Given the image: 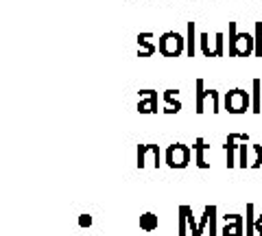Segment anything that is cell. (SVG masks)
Listing matches in <instances>:
<instances>
[{
  "label": "cell",
  "instance_id": "obj_1",
  "mask_svg": "<svg viewBox=\"0 0 262 236\" xmlns=\"http://www.w3.org/2000/svg\"><path fill=\"white\" fill-rule=\"evenodd\" d=\"M194 112L196 114H203V112H212V114H219L221 112V96L216 90H212V88H206L203 83V79H196L194 81Z\"/></svg>",
  "mask_w": 262,
  "mask_h": 236
},
{
  "label": "cell",
  "instance_id": "obj_2",
  "mask_svg": "<svg viewBox=\"0 0 262 236\" xmlns=\"http://www.w3.org/2000/svg\"><path fill=\"white\" fill-rule=\"evenodd\" d=\"M158 53L162 57H179L186 53V37L177 31H166L158 39Z\"/></svg>",
  "mask_w": 262,
  "mask_h": 236
},
{
  "label": "cell",
  "instance_id": "obj_3",
  "mask_svg": "<svg viewBox=\"0 0 262 236\" xmlns=\"http://www.w3.org/2000/svg\"><path fill=\"white\" fill-rule=\"evenodd\" d=\"M164 162L170 168H186L192 162V146L182 142L168 144V149L164 151Z\"/></svg>",
  "mask_w": 262,
  "mask_h": 236
},
{
  "label": "cell",
  "instance_id": "obj_4",
  "mask_svg": "<svg viewBox=\"0 0 262 236\" xmlns=\"http://www.w3.org/2000/svg\"><path fill=\"white\" fill-rule=\"evenodd\" d=\"M223 108L229 114H245L251 110V92H245L243 88H232L223 96Z\"/></svg>",
  "mask_w": 262,
  "mask_h": 236
},
{
  "label": "cell",
  "instance_id": "obj_5",
  "mask_svg": "<svg viewBox=\"0 0 262 236\" xmlns=\"http://www.w3.org/2000/svg\"><path fill=\"white\" fill-rule=\"evenodd\" d=\"M199 48L203 57H225V35L216 31V33H201L199 35Z\"/></svg>",
  "mask_w": 262,
  "mask_h": 236
},
{
  "label": "cell",
  "instance_id": "obj_6",
  "mask_svg": "<svg viewBox=\"0 0 262 236\" xmlns=\"http://www.w3.org/2000/svg\"><path fill=\"white\" fill-rule=\"evenodd\" d=\"M138 168H160L162 166V149L160 144H138Z\"/></svg>",
  "mask_w": 262,
  "mask_h": 236
},
{
  "label": "cell",
  "instance_id": "obj_7",
  "mask_svg": "<svg viewBox=\"0 0 262 236\" xmlns=\"http://www.w3.org/2000/svg\"><path fill=\"white\" fill-rule=\"evenodd\" d=\"M238 142H249V136L247 134H227V140L223 144V149L227 153V168H234L238 164V158H236V153L241 149Z\"/></svg>",
  "mask_w": 262,
  "mask_h": 236
},
{
  "label": "cell",
  "instance_id": "obj_8",
  "mask_svg": "<svg viewBox=\"0 0 262 236\" xmlns=\"http://www.w3.org/2000/svg\"><path fill=\"white\" fill-rule=\"evenodd\" d=\"M256 55V35H249L247 31L245 33L236 35V46H234V57H249Z\"/></svg>",
  "mask_w": 262,
  "mask_h": 236
},
{
  "label": "cell",
  "instance_id": "obj_9",
  "mask_svg": "<svg viewBox=\"0 0 262 236\" xmlns=\"http://www.w3.org/2000/svg\"><path fill=\"white\" fill-rule=\"evenodd\" d=\"M223 230L221 236H245V217L243 214H223Z\"/></svg>",
  "mask_w": 262,
  "mask_h": 236
},
{
  "label": "cell",
  "instance_id": "obj_10",
  "mask_svg": "<svg viewBox=\"0 0 262 236\" xmlns=\"http://www.w3.org/2000/svg\"><path fill=\"white\" fill-rule=\"evenodd\" d=\"M138 112L140 114H158V92L155 90H140L138 92Z\"/></svg>",
  "mask_w": 262,
  "mask_h": 236
},
{
  "label": "cell",
  "instance_id": "obj_11",
  "mask_svg": "<svg viewBox=\"0 0 262 236\" xmlns=\"http://www.w3.org/2000/svg\"><path fill=\"white\" fill-rule=\"evenodd\" d=\"M192 151H194V164L199 168H210V162H208L210 144L203 140V138H196L194 144H192Z\"/></svg>",
  "mask_w": 262,
  "mask_h": 236
},
{
  "label": "cell",
  "instance_id": "obj_12",
  "mask_svg": "<svg viewBox=\"0 0 262 236\" xmlns=\"http://www.w3.org/2000/svg\"><path fill=\"white\" fill-rule=\"evenodd\" d=\"M158 53V44L153 42V33H138V57H151Z\"/></svg>",
  "mask_w": 262,
  "mask_h": 236
},
{
  "label": "cell",
  "instance_id": "obj_13",
  "mask_svg": "<svg viewBox=\"0 0 262 236\" xmlns=\"http://www.w3.org/2000/svg\"><path fill=\"white\" fill-rule=\"evenodd\" d=\"M162 99H164V114H177L179 110H182V101H179V90H164L162 94Z\"/></svg>",
  "mask_w": 262,
  "mask_h": 236
},
{
  "label": "cell",
  "instance_id": "obj_14",
  "mask_svg": "<svg viewBox=\"0 0 262 236\" xmlns=\"http://www.w3.org/2000/svg\"><path fill=\"white\" fill-rule=\"evenodd\" d=\"M196 22H186V55L188 57H194V51H196Z\"/></svg>",
  "mask_w": 262,
  "mask_h": 236
},
{
  "label": "cell",
  "instance_id": "obj_15",
  "mask_svg": "<svg viewBox=\"0 0 262 236\" xmlns=\"http://www.w3.org/2000/svg\"><path fill=\"white\" fill-rule=\"evenodd\" d=\"M251 112L260 114L262 112V81L253 79L251 83Z\"/></svg>",
  "mask_w": 262,
  "mask_h": 236
},
{
  "label": "cell",
  "instance_id": "obj_16",
  "mask_svg": "<svg viewBox=\"0 0 262 236\" xmlns=\"http://www.w3.org/2000/svg\"><path fill=\"white\" fill-rule=\"evenodd\" d=\"M245 236H256V214H253V203H247V208H245Z\"/></svg>",
  "mask_w": 262,
  "mask_h": 236
},
{
  "label": "cell",
  "instance_id": "obj_17",
  "mask_svg": "<svg viewBox=\"0 0 262 236\" xmlns=\"http://www.w3.org/2000/svg\"><path fill=\"white\" fill-rule=\"evenodd\" d=\"M177 236H188V214H186V206H179L177 210Z\"/></svg>",
  "mask_w": 262,
  "mask_h": 236
},
{
  "label": "cell",
  "instance_id": "obj_18",
  "mask_svg": "<svg viewBox=\"0 0 262 236\" xmlns=\"http://www.w3.org/2000/svg\"><path fill=\"white\" fill-rule=\"evenodd\" d=\"M236 35H238V29H236V22H229V24H227V57H234Z\"/></svg>",
  "mask_w": 262,
  "mask_h": 236
},
{
  "label": "cell",
  "instance_id": "obj_19",
  "mask_svg": "<svg viewBox=\"0 0 262 236\" xmlns=\"http://www.w3.org/2000/svg\"><path fill=\"white\" fill-rule=\"evenodd\" d=\"M140 227L144 232H153L155 227H158V214H153V212H144L140 217Z\"/></svg>",
  "mask_w": 262,
  "mask_h": 236
},
{
  "label": "cell",
  "instance_id": "obj_20",
  "mask_svg": "<svg viewBox=\"0 0 262 236\" xmlns=\"http://www.w3.org/2000/svg\"><path fill=\"white\" fill-rule=\"evenodd\" d=\"M238 166L241 168H249V144L247 142H241V149H238Z\"/></svg>",
  "mask_w": 262,
  "mask_h": 236
},
{
  "label": "cell",
  "instance_id": "obj_21",
  "mask_svg": "<svg viewBox=\"0 0 262 236\" xmlns=\"http://www.w3.org/2000/svg\"><path fill=\"white\" fill-rule=\"evenodd\" d=\"M186 214H188V227H190L192 236H203V232L199 230V221H196V219H194V214H192V208H190V206H186Z\"/></svg>",
  "mask_w": 262,
  "mask_h": 236
},
{
  "label": "cell",
  "instance_id": "obj_22",
  "mask_svg": "<svg viewBox=\"0 0 262 236\" xmlns=\"http://www.w3.org/2000/svg\"><path fill=\"white\" fill-rule=\"evenodd\" d=\"M210 236H219V227H216V206H210Z\"/></svg>",
  "mask_w": 262,
  "mask_h": 236
},
{
  "label": "cell",
  "instance_id": "obj_23",
  "mask_svg": "<svg viewBox=\"0 0 262 236\" xmlns=\"http://www.w3.org/2000/svg\"><path fill=\"white\" fill-rule=\"evenodd\" d=\"M253 35H256V57H262V22H256Z\"/></svg>",
  "mask_w": 262,
  "mask_h": 236
},
{
  "label": "cell",
  "instance_id": "obj_24",
  "mask_svg": "<svg viewBox=\"0 0 262 236\" xmlns=\"http://www.w3.org/2000/svg\"><path fill=\"white\" fill-rule=\"evenodd\" d=\"M253 151H256V162H251V168H260L262 166V144H253Z\"/></svg>",
  "mask_w": 262,
  "mask_h": 236
},
{
  "label": "cell",
  "instance_id": "obj_25",
  "mask_svg": "<svg viewBox=\"0 0 262 236\" xmlns=\"http://www.w3.org/2000/svg\"><path fill=\"white\" fill-rule=\"evenodd\" d=\"M79 225L81 227H90V225H92V217H90V214H81L79 217Z\"/></svg>",
  "mask_w": 262,
  "mask_h": 236
},
{
  "label": "cell",
  "instance_id": "obj_26",
  "mask_svg": "<svg viewBox=\"0 0 262 236\" xmlns=\"http://www.w3.org/2000/svg\"><path fill=\"white\" fill-rule=\"evenodd\" d=\"M256 234H258V236H262V214L256 219Z\"/></svg>",
  "mask_w": 262,
  "mask_h": 236
}]
</instances>
